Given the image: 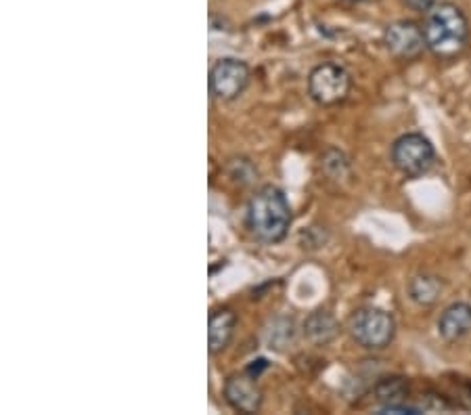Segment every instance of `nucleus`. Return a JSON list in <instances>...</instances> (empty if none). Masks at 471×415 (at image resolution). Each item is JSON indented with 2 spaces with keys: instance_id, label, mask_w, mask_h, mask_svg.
<instances>
[{
  "instance_id": "9",
  "label": "nucleus",
  "mask_w": 471,
  "mask_h": 415,
  "mask_svg": "<svg viewBox=\"0 0 471 415\" xmlns=\"http://www.w3.org/2000/svg\"><path fill=\"white\" fill-rule=\"evenodd\" d=\"M438 331L446 342H459L471 333V304L455 302L438 319Z\"/></svg>"
},
{
  "instance_id": "8",
  "label": "nucleus",
  "mask_w": 471,
  "mask_h": 415,
  "mask_svg": "<svg viewBox=\"0 0 471 415\" xmlns=\"http://www.w3.org/2000/svg\"><path fill=\"white\" fill-rule=\"evenodd\" d=\"M224 399L239 413H256L262 407V390L248 371L231 376L224 384Z\"/></svg>"
},
{
  "instance_id": "5",
  "label": "nucleus",
  "mask_w": 471,
  "mask_h": 415,
  "mask_svg": "<svg viewBox=\"0 0 471 415\" xmlns=\"http://www.w3.org/2000/svg\"><path fill=\"white\" fill-rule=\"evenodd\" d=\"M392 162L402 174L421 176L434 166V145L419 133L402 134L392 145Z\"/></svg>"
},
{
  "instance_id": "13",
  "label": "nucleus",
  "mask_w": 471,
  "mask_h": 415,
  "mask_svg": "<svg viewBox=\"0 0 471 415\" xmlns=\"http://www.w3.org/2000/svg\"><path fill=\"white\" fill-rule=\"evenodd\" d=\"M375 394H378V400L384 407L405 405L407 394H408V384L402 378H386V380H381L378 388H375Z\"/></svg>"
},
{
  "instance_id": "11",
  "label": "nucleus",
  "mask_w": 471,
  "mask_h": 415,
  "mask_svg": "<svg viewBox=\"0 0 471 415\" xmlns=\"http://www.w3.org/2000/svg\"><path fill=\"white\" fill-rule=\"evenodd\" d=\"M304 331H306V336L312 340V342L327 344L329 340L336 338L338 321L327 311H317V312H312L309 319H306Z\"/></svg>"
},
{
  "instance_id": "15",
  "label": "nucleus",
  "mask_w": 471,
  "mask_h": 415,
  "mask_svg": "<svg viewBox=\"0 0 471 415\" xmlns=\"http://www.w3.org/2000/svg\"><path fill=\"white\" fill-rule=\"evenodd\" d=\"M350 3H365V0H350Z\"/></svg>"
},
{
  "instance_id": "6",
  "label": "nucleus",
  "mask_w": 471,
  "mask_h": 415,
  "mask_svg": "<svg viewBox=\"0 0 471 415\" xmlns=\"http://www.w3.org/2000/svg\"><path fill=\"white\" fill-rule=\"evenodd\" d=\"M250 83V67L245 61L235 57H224L211 67L210 91L216 99L233 101L245 91Z\"/></svg>"
},
{
  "instance_id": "10",
  "label": "nucleus",
  "mask_w": 471,
  "mask_h": 415,
  "mask_svg": "<svg viewBox=\"0 0 471 415\" xmlns=\"http://www.w3.org/2000/svg\"><path fill=\"white\" fill-rule=\"evenodd\" d=\"M235 328H237V317L235 312L231 311H216L214 315L210 317V330H208V344H210V352L216 355L227 349L231 344V340L235 336Z\"/></svg>"
},
{
  "instance_id": "3",
  "label": "nucleus",
  "mask_w": 471,
  "mask_h": 415,
  "mask_svg": "<svg viewBox=\"0 0 471 415\" xmlns=\"http://www.w3.org/2000/svg\"><path fill=\"white\" fill-rule=\"evenodd\" d=\"M350 333L367 351H381L390 346L396 333V321L390 312L373 309H360L350 319Z\"/></svg>"
},
{
  "instance_id": "4",
  "label": "nucleus",
  "mask_w": 471,
  "mask_h": 415,
  "mask_svg": "<svg viewBox=\"0 0 471 415\" xmlns=\"http://www.w3.org/2000/svg\"><path fill=\"white\" fill-rule=\"evenodd\" d=\"M352 88V78L344 65H317L309 76V93L319 105H338L346 101Z\"/></svg>"
},
{
  "instance_id": "12",
  "label": "nucleus",
  "mask_w": 471,
  "mask_h": 415,
  "mask_svg": "<svg viewBox=\"0 0 471 415\" xmlns=\"http://www.w3.org/2000/svg\"><path fill=\"white\" fill-rule=\"evenodd\" d=\"M442 294V282L434 275H417L408 283V296L413 302L421 306H429L438 301Z\"/></svg>"
},
{
  "instance_id": "7",
  "label": "nucleus",
  "mask_w": 471,
  "mask_h": 415,
  "mask_svg": "<svg viewBox=\"0 0 471 415\" xmlns=\"http://www.w3.org/2000/svg\"><path fill=\"white\" fill-rule=\"evenodd\" d=\"M384 40L388 51L398 59H415L421 55L423 49H427L426 34L415 22H396L388 25Z\"/></svg>"
},
{
  "instance_id": "14",
  "label": "nucleus",
  "mask_w": 471,
  "mask_h": 415,
  "mask_svg": "<svg viewBox=\"0 0 471 415\" xmlns=\"http://www.w3.org/2000/svg\"><path fill=\"white\" fill-rule=\"evenodd\" d=\"M405 3L408 9H413L417 13H429L436 5H438V0H405Z\"/></svg>"
},
{
  "instance_id": "1",
  "label": "nucleus",
  "mask_w": 471,
  "mask_h": 415,
  "mask_svg": "<svg viewBox=\"0 0 471 415\" xmlns=\"http://www.w3.org/2000/svg\"><path fill=\"white\" fill-rule=\"evenodd\" d=\"M248 229L256 240L264 243H279L289 233L291 208L281 189L266 185L251 195L248 203Z\"/></svg>"
},
{
  "instance_id": "2",
  "label": "nucleus",
  "mask_w": 471,
  "mask_h": 415,
  "mask_svg": "<svg viewBox=\"0 0 471 415\" xmlns=\"http://www.w3.org/2000/svg\"><path fill=\"white\" fill-rule=\"evenodd\" d=\"M423 34H426L427 49L434 53L438 59H455L466 51L469 40V22L456 5L442 3L436 5L432 11L427 13L426 25H423Z\"/></svg>"
}]
</instances>
